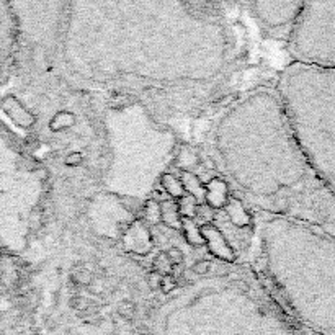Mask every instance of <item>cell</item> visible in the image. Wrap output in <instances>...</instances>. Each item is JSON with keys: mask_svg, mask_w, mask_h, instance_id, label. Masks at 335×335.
Segmentation results:
<instances>
[{"mask_svg": "<svg viewBox=\"0 0 335 335\" xmlns=\"http://www.w3.org/2000/svg\"><path fill=\"white\" fill-rule=\"evenodd\" d=\"M105 123L111 149L107 192L124 200L149 198L165 167L175 159V136L139 102L108 110Z\"/></svg>", "mask_w": 335, "mask_h": 335, "instance_id": "5", "label": "cell"}, {"mask_svg": "<svg viewBox=\"0 0 335 335\" xmlns=\"http://www.w3.org/2000/svg\"><path fill=\"white\" fill-rule=\"evenodd\" d=\"M146 281H148V286H149L151 290H160L162 276H160L159 273H156V271H152V273H149L148 278H146Z\"/></svg>", "mask_w": 335, "mask_h": 335, "instance_id": "29", "label": "cell"}, {"mask_svg": "<svg viewBox=\"0 0 335 335\" xmlns=\"http://www.w3.org/2000/svg\"><path fill=\"white\" fill-rule=\"evenodd\" d=\"M72 280L75 284L79 286H87L92 283L93 276L90 273V270L85 267V265H77V267L72 268Z\"/></svg>", "mask_w": 335, "mask_h": 335, "instance_id": "23", "label": "cell"}, {"mask_svg": "<svg viewBox=\"0 0 335 335\" xmlns=\"http://www.w3.org/2000/svg\"><path fill=\"white\" fill-rule=\"evenodd\" d=\"M198 201L195 200L193 197L185 193V197H181L180 200H177V206H178V213L181 218L186 219H195V214H197L198 209Z\"/></svg>", "mask_w": 335, "mask_h": 335, "instance_id": "21", "label": "cell"}, {"mask_svg": "<svg viewBox=\"0 0 335 335\" xmlns=\"http://www.w3.org/2000/svg\"><path fill=\"white\" fill-rule=\"evenodd\" d=\"M80 160H82V156L80 154H71L69 157H66V165H77V164H80Z\"/></svg>", "mask_w": 335, "mask_h": 335, "instance_id": "31", "label": "cell"}, {"mask_svg": "<svg viewBox=\"0 0 335 335\" xmlns=\"http://www.w3.org/2000/svg\"><path fill=\"white\" fill-rule=\"evenodd\" d=\"M88 216L93 231L103 237H121L134 221V214L129 211L126 200L108 192L97 195L92 200Z\"/></svg>", "mask_w": 335, "mask_h": 335, "instance_id": "8", "label": "cell"}, {"mask_svg": "<svg viewBox=\"0 0 335 335\" xmlns=\"http://www.w3.org/2000/svg\"><path fill=\"white\" fill-rule=\"evenodd\" d=\"M173 160H175V165L180 169V172H193L195 167L200 164L198 154L190 148H181Z\"/></svg>", "mask_w": 335, "mask_h": 335, "instance_id": "18", "label": "cell"}, {"mask_svg": "<svg viewBox=\"0 0 335 335\" xmlns=\"http://www.w3.org/2000/svg\"><path fill=\"white\" fill-rule=\"evenodd\" d=\"M209 270H211V262L209 260H198V262H195L193 263V267H192V271L197 276H200V278H203V276H206L208 273H209Z\"/></svg>", "mask_w": 335, "mask_h": 335, "instance_id": "26", "label": "cell"}, {"mask_svg": "<svg viewBox=\"0 0 335 335\" xmlns=\"http://www.w3.org/2000/svg\"><path fill=\"white\" fill-rule=\"evenodd\" d=\"M160 222H164L172 231H181V216L175 200L169 198L160 203Z\"/></svg>", "mask_w": 335, "mask_h": 335, "instance_id": "16", "label": "cell"}, {"mask_svg": "<svg viewBox=\"0 0 335 335\" xmlns=\"http://www.w3.org/2000/svg\"><path fill=\"white\" fill-rule=\"evenodd\" d=\"M224 213L234 227L246 229L252 224V214H250L247 205L237 195H231L227 205L224 206Z\"/></svg>", "mask_w": 335, "mask_h": 335, "instance_id": "14", "label": "cell"}, {"mask_svg": "<svg viewBox=\"0 0 335 335\" xmlns=\"http://www.w3.org/2000/svg\"><path fill=\"white\" fill-rule=\"evenodd\" d=\"M181 232H183L186 242L193 247H201L205 246V241L201 237L200 226L195 222V219H186L181 218Z\"/></svg>", "mask_w": 335, "mask_h": 335, "instance_id": "19", "label": "cell"}, {"mask_svg": "<svg viewBox=\"0 0 335 335\" xmlns=\"http://www.w3.org/2000/svg\"><path fill=\"white\" fill-rule=\"evenodd\" d=\"M165 254H167V257H169V260H170V263L173 265V267H175V265H183L185 257H183V252H181L180 249L170 247L169 250H165Z\"/></svg>", "mask_w": 335, "mask_h": 335, "instance_id": "28", "label": "cell"}, {"mask_svg": "<svg viewBox=\"0 0 335 335\" xmlns=\"http://www.w3.org/2000/svg\"><path fill=\"white\" fill-rule=\"evenodd\" d=\"M178 288L177 284V278L172 276V275H167V276H162V283H160V290H162L165 295H170L172 291H175Z\"/></svg>", "mask_w": 335, "mask_h": 335, "instance_id": "27", "label": "cell"}, {"mask_svg": "<svg viewBox=\"0 0 335 335\" xmlns=\"http://www.w3.org/2000/svg\"><path fill=\"white\" fill-rule=\"evenodd\" d=\"M201 237L205 241V246L208 247V252L216 257L221 262L232 263L235 260V252L232 244L229 242L226 234L221 231L218 226L211 224H201L200 226Z\"/></svg>", "mask_w": 335, "mask_h": 335, "instance_id": "10", "label": "cell"}, {"mask_svg": "<svg viewBox=\"0 0 335 335\" xmlns=\"http://www.w3.org/2000/svg\"><path fill=\"white\" fill-rule=\"evenodd\" d=\"M123 246L128 252L134 255H148L154 247V237L149 226L141 219H134L121 235Z\"/></svg>", "mask_w": 335, "mask_h": 335, "instance_id": "11", "label": "cell"}, {"mask_svg": "<svg viewBox=\"0 0 335 335\" xmlns=\"http://www.w3.org/2000/svg\"><path fill=\"white\" fill-rule=\"evenodd\" d=\"M144 222L151 226L160 224V201L148 198L144 201Z\"/></svg>", "mask_w": 335, "mask_h": 335, "instance_id": "20", "label": "cell"}, {"mask_svg": "<svg viewBox=\"0 0 335 335\" xmlns=\"http://www.w3.org/2000/svg\"><path fill=\"white\" fill-rule=\"evenodd\" d=\"M160 335H299L249 278L219 275L188 284L164 306Z\"/></svg>", "mask_w": 335, "mask_h": 335, "instance_id": "4", "label": "cell"}, {"mask_svg": "<svg viewBox=\"0 0 335 335\" xmlns=\"http://www.w3.org/2000/svg\"><path fill=\"white\" fill-rule=\"evenodd\" d=\"M0 105H2V110L5 111V115L9 116L18 128L31 129L34 124H36V116H34L26 107H23V103L20 102L15 95H5L4 99L0 100Z\"/></svg>", "mask_w": 335, "mask_h": 335, "instance_id": "12", "label": "cell"}, {"mask_svg": "<svg viewBox=\"0 0 335 335\" xmlns=\"http://www.w3.org/2000/svg\"><path fill=\"white\" fill-rule=\"evenodd\" d=\"M195 218L200 219L203 224H211L213 219H214V211L209 206H206L205 203L198 205V209H197V214H195Z\"/></svg>", "mask_w": 335, "mask_h": 335, "instance_id": "24", "label": "cell"}, {"mask_svg": "<svg viewBox=\"0 0 335 335\" xmlns=\"http://www.w3.org/2000/svg\"><path fill=\"white\" fill-rule=\"evenodd\" d=\"M180 181L186 195H190L198 203H205V183L195 172H180Z\"/></svg>", "mask_w": 335, "mask_h": 335, "instance_id": "15", "label": "cell"}, {"mask_svg": "<svg viewBox=\"0 0 335 335\" xmlns=\"http://www.w3.org/2000/svg\"><path fill=\"white\" fill-rule=\"evenodd\" d=\"M160 185H162L164 192L169 195L170 200H180L181 197H185V190H183V185H181V181L177 175H173L170 172H165L162 173V177L159 178Z\"/></svg>", "mask_w": 335, "mask_h": 335, "instance_id": "17", "label": "cell"}, {"mask_svg": "<svg viewBox=\"0 0 335 335\" xmlns=\"http://www.w3.org/2000/svg\"><path fill=\"white\" fill-rule=\"evenodd\" d=\"M250 13L260 22L265 28L270 30H280L295 25L299 12L303 9V2H252L249 4Z\"/></svg>", "mask_w": 335, "mask_h": 335, "instance_id": "9", "label": "cell"}, {"mask_svg": "<svg viewBox=\"0 0 335 335\" xmlns=\"http://www.w3.org/2000/svg\"><path fill=\"white\" fill-rule=\"evenodd\" d=\"M152 267H154V271L156 273H159L160 276H167V275H172L173 265L170 263L169 257H167L165 252H159L154 257V263H152Z\"/></svg>", "mask_w": 335, "mask_h": 335, "instance_id": "22", "label": "cell"}, {"mask_svg": "<svg viewBox=\"0 0 335 335\" xmlns=\"http://www.w3.org/2000/svg\"><path fill=\"white\" fill-rule=\"evenodd\" d=\"M71 304H72V308L79 309V311H82V309H87V308H88V301H87L85 298H82V296H74Z\"/></svg>", "mask_w": 335, "mask_h": 335, "instance_id": "30", "label": "cell"}, {"mask_svg": "<svg viewBox=\"0 0 335 335\" xmlns=\"http://www.w3.org/2000/svg\"><path fill=\"white\" fill-rule=\"evenodd\" d=\"M257 237L265 268L299 322L335 335V241L312 222L267 213Z\"/></svg>", "mask_w": 335, "mask_h": 335, "instance_id": "3", "label": "cell"}, {"mask_svg": "<svg viewBox=\"0 0 335 335\" xmlns=\"http://www.w3.org/2000/svg\"><path fill=\"white\" fill-rule=\"evenodd\" d=\"M214 160L246 205L270 214L312 173L293 136L276 90H249L213 128Z\"/></svg>", "mask_w": 335, "mask_h": 335, "instance_id": "2", "label": "cell"}, {"mask_svg": "<svg viewBox=\"0 0 335 335\" xmlns=\"http://www.w3.org/2000/svg\"><path fill=\"white\" fill-rule=\"evenodd\" d=\"M231 195V185L224 180V177H213L208 183H205V205L213 211L224 209Z\"/></svg>", "mask_w": 335, "mask_h": 335, "instance_id": "13", "label": "cell"}, {"mask_svg": "<svg viewBox=\"0 0 335 335\" xmlns=\"http://www.w3.org/2000/svg\"><path fill=\"white\" fill-rule=\"evenodd\" d=\"M276 93L312 175L335 197V71L291 62Z\"/></svg>", "mask_w": 335, "mask_h": 335, "instance_id": "6", "label": "cell"}, {"mask_svg": "<svg viewBox=\"0 0 335 335\" xmlns=\"http://www.w3.org/2000/svg\"><path fill=\"white\" fill-rule=\"evenodd\" d=\"M288 50L293 62L335 71V2H303Z\"/></svg>", "mask_w": 335, "mask_h": 335, "instance_id": "7", "label": "cell"}, {"mask_svg": "<svg viewBox=\"0 0 335 335\" xmlns=\"http://www.w3.org/2000/svg\"><path fill=\"white\" fill-rule=\"evenodd\" d=\"M118 314H121L123 317L131 319L136 314V304L132 301H128V299H123V301L118 304Z\"/></svg>", "mask_w": 335, "mask_h": 335, "instance_id": "25", "label": "cell"}, {"mask_svg": "<svg viewBox=\"0 0 335 335\" xmlns=\"http://www.w3.org/2000/svg\"><path fill=\"white\" fill-rule=\"evenodd\" d=\"M218 4L71 2L58 53L88 87L170 90L205 85L227 64Z\"/></svg>", "mask_w": 335, "mask_h": 335, "instance_id": "1", "label": "cell"}]
</instances>
